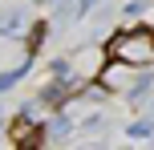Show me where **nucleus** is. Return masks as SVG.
Wrapping results in <instances>:
<instances>
[{"label":"nucleus","instance_id":"4","mask_svg":"<svg viewBox=\"0 0 154 150\" xmlns=\"http://www.w3.org/2000/svg\"><path fill=\"white\" fill-rule=\"evenodd\" d=\"M49 130H53V134H65V130H69V122H65V118H53V122H49Z\"/></svg>","mask_w":154,"mask_h":150},{"label":"nucleus","instance_id":"3","mask_svg":"<svg viewBox=\"0 0 154 150\" xmlns=\"http://www.w3.org/2000/svg\"><path fill=\"white\" fill-rule=\"evenodd\" d=\"M20 20H24L20 12H8V16H4V24H0V29H4V32H20Z\"/></svg>","mask_w":154,"mask_h":150},{"label":"nucleus","instance_id":"2","mask_svg":"<svg viewBox=\"0 0 154 150\" xmlns=\"http://www.w3.org/2000/svg\"><path fill=\"white\" fill-rule=\"evenodd\" d=\"M12 142H29V146H37L41 142V134H37V130H32V118H24V114H20V122H16V126H12Z\"/></svg>","mask_w":154,"mask_h":150},{"label":"nucleus","instance_id":"1","mask_svg":"<svg viewBox=\"0 0 154 150\" xmlns=\"http://www.w3.org/2000/svg\"><path fill=\"white\" fill-rule=\"evenodd\" d=\"M109 57L126 65H150L154 61V29H126L109 41Z\"/></svg>","mask_w":154,"mask_h":150},{"label":"nucleus","instance_id":"5","mask_svg":"<svg viewBox=\"0 0 154 150\" xmlns=\"http://www.w3.org/2000/svg\"><path fill=\"white\" fill-rule=\"evenodd\" d=\"M93 4H97V0H81V8H93Z\"/></svg>","mask_w":154,"mask_h":150}]
</instances>
